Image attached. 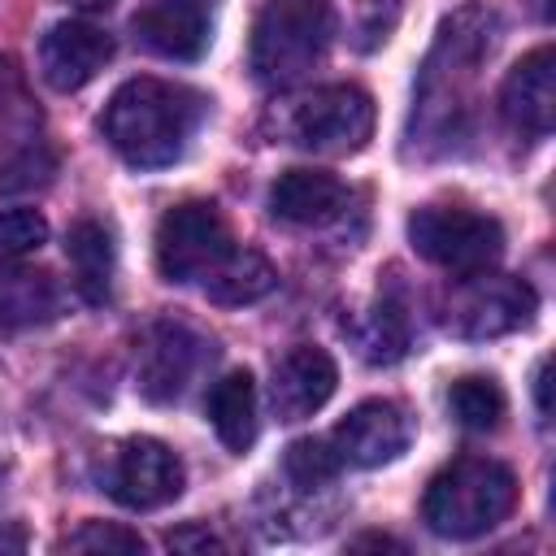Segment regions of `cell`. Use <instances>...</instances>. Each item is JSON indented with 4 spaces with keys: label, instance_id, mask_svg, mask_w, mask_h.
<instances>
[{
    "label": "cell",
    "instance_id": "1",
    "mask_svg": "<svg viewBox=\"0 0 556 556\" xmlns=\"http://www.w3.org/2000/svg\"><path fill=\"white\" fill-rule=\"evenodd\" d=\"M204 109L208 100L195 87L165 78H126L100 113V135L126 165L161 169L187 152L195 126L204 122Z\"/></svg>",
    "mask_w": 556,
    "mask_h": 556
},
{
    "label": "cell",
    "instance_id": "2",
    "mask_svg": "<svg viewBox=\"0 0 556 556\" xmlns=\"http://www.w3.org/2000/svg\"><path fill=\"white\" fill-rule=\"evenodd\" d=\"M495 48V13L486 9H460L443 22L439 43L421 70L417 100H413V135H430V143H447L456 135V113L465 109L469 83L478 65Z\"/></svg>",
    "mask_w": 556,
    "mask_h": 556
},
{
    "label": "cell",
    "instance_id": "3",
    "mask_svg": "<svg viewBox=\"0 0 556 556\" xmlns=\"http://www.w3.org/2000/svg\"><path fill=\"white\" fill-rule=\"evenodd\" d=\"M513 508H517V478L508 465L491 456H460L443 465L421 495V521L430 526V534L452 543L495 530Z\"/></svg>",
    "mask_w": 556,
    "mask_h": 556
},
{
    "label": "cell",
    "instance_id": "4",
    "mask_svg": "<svg viewBox=\"0 0 556 556\" xmlns=\"http://www.w3.org/2000/svg\"><path fill=\"white\" fill-rule=\"evenodd\" d=\"M330 35H334L330 0H265L252 22L248 65L265 87H291L326 56Z\"/></svg>",
    "mask_w": 556,
    "mask_h": 556
},
{
    "label": "cell",
    "instance_id": "5",
    "mask_svg": "<svg viewBox=\"0 0 556 556\" xmlns=\"http://www.w3.org/2000/svg\"><path fill=\"white\" fill-rule=\"evenodd\" d=\"M278 130L295 148H308V152H321V156L361 152L374 135V96L356 83L313 87L308 96H300L282 109Z\"/></svg>",
    "mask_w": 556,
    "mask_h": 556
},
{
    "label": "cell",
    "instance_id": "6",
    "mask_svg": "<svg viewBox=\"0 0 556 556\" xmlns=\"http://www.w3.org/2000/svg\"><path fill=\"white\" fill-rule=\"evenodd\" d=\"M408 243L421 261L447 274H473L504 256V226L465 204H421L408 213Z\"/></svg>",
    "mask_w": 556,
    "mask_h": 556
},
{
    "label": "cell",
    "instance_id": "7",
    "mask_svg": "<svg viewBox=\"0 0 556 556\" xmlns=\"http://www.w3.org/2000/svg\"><path fill=\"white\" fill-rule=\"evenodd\" d=\"M56 174L43 113L13 56H0V191H30Z\"/></svg>",
    "mask_w": 556,
    "mask_h": 556
},
{
    "label": "cell",
    "instance_id": "8",
    "mask_svg": "<svg viewBox=\"0 0 556 556\" xmlns=\"http://www.w3.org/2000/svg\"><path fill=\"white\" fill-rule=\"evenodd\" d=\"M534 287L526 278L513 274H495V269H473L460 274L456 287L443 300V326L456 339H500L521 330L534 317Z\"/></svg>",
    "mask_w": 556,
    "mask_h": 556
},
{
    "label": "cell",
    "instance_id": "9",
    "mask_svg": "<svg viewBox=\"0 0 556 556\" xmlns=\"http://www.w3.org/2000/svg\"><path fill=\"white\" fill-rule=\"evenodd\" d=\"M230 248V222L213 200L174 204L156 222V269L165 282H200Z\"/></svg>",
    "mask_w": 556,
    "mask_h": 556
},
{
    "label": "cell",
    "instance_id": "10",
    "mask_svg": "<svg viewBox=\"0 0 556 556\" xmlns=\"http://www.w3.org/2000/svg\"><path fill=\"white\" fill-rule=\"evenodd\" d=\"M104 491H109L122 508H135V513L165 508L169 500L182 495V460H178L174 447L161 443V439H148V434L126 439V443H117V452L109 456Z\"/></svg>",
    "mask_w": 556,
    "mask_h": 556
},
{
    "label": "cell",
    "instance_id": "11",
    "mask_svg": "<svg viewBox=\"0 0 556 556\" xmlns=\"http://www.w3.org/2000/svg\"><path fill=\"white\" fill-rule=\"evenodd\" d=\"M408 443H413V417L395 400H365V404H356L334 426V434H330V447L339 452V460L356 465V469L391 465L395 456H404Z\"/></svg>",
    "mask_w": 556,
    "mask_h": 556
},
{
    "label": "cell",
    "instance_id": "12",
    "mask_svg": "<svg viewBox=\"0 0 556 556\" xmlns=\"http://www.w3.org/2000/svg\"><path fill=\"white\" fill-rule=\"evenodd\" d=\"M339 387V365L326 348L300 343L291 352L278 356L274 365V382H269V404L278 421H304L313 417Z\"/></svg>",
    "mask_w": 556,
    "mask_h": 556
},
{
    "label": "cell",
    "instance_id": "13",
    "mask_svg": "<svg viewBox=\"0 0 556 556\" xmlns=\"http://www.w3.org/2000/svg\"><path fill=\"white\" fill-rule=\"evenodd\" d=\"M113 56V39L109 30L91 26V22H56L43 39H39V74L52 91H78L87 87Z\"/></svg>",
    "mask_w": 556,
    "mask_h": 556
},
{
    "label": "cell",
    "instance_id": "14",
    "mask_svg": "<svg viewBox=\"0 0 556 556\" xmlns=\"http://www.w3.org/2000/svg\"><path fill=\"white\" fill-rule=\"evenodd\" d=\"M500 109L508 117L513 130H521L526 139H543L556 122V56H552V43L526 52L504 87H500Z\"/></svg>",
    "mask_w": 556,
    "mask_h": 556
},
{
    "label": "cell",
    "instance_id": "15",
    "mask_svg": "<svg viewBox=\"0 0 556 556\" xmlns=\"http://www.w3.org/2000/svg\"><path fill=\"white\" fill-rule=\"evenodd\" d=\"M204 343L182 321H156L139 348V395L152 404H169L187 391Z\"/></svg>",
    "mask_w": 556,
    "mask_h": 556
},
{
    "label": "cell",
    "instance_id": "16",
    "mask_svg": "<svg viewBox=\"0 0 556 556\" xmlns=\"http://www.w3.org/2000/svg\"><path fill=\"white\" fill-rule=\"evenodd\" d=\"M130 30L165 61H195L208 48V9L200 0H148L130 17Z\"/></svg>",
    "mask_w": 556,
    "mask_h": 556
},
{
    "label": "cell",
    "instance_id": "17",
    "mask_svg": "<svg viewBox=\"0 0 556 556\" xmlns=\"http://www.w3.org/2000/svg\"><path fill=\"white\" fill-rule=\"evenodd\" d=\"M348 208V187L326 169H282L269 187V213L291 226H330Z\"/></svg>",
    "mask_w": 556,
    "mask_h": 556
},
{
    "label": "cell",
    "instance_id": "18",
    "mask_svg": "<svg viewBox=\"0 0 556 556\" xmlns=\"http://www.w3.org/2000/svg\"><path fill=\"white\" fill-rule=\"evenodd\" d=\"M61 313V287L48 269L35 265H0V330L43 326Z\"/></svg>",
    "mask_w": 556,
    "mask_h": 556
},
{
    "label": "cell",
    "instance_id": "19",
    "mask_svg": "<svg viewBox=\"0 0 556 556\" xmlns=\"http://www.w3.org/2000/svg\"><path fill=\"white\" fill-rule=\"evenodd\" d=\"M274 282H278V274H274V265L261 256V252H252V248H230L204 278H200V287H204V295L213 300V304H222V308H243V304H256L261 295H269L274 291Z\"/></svg>",
    "mask_w": 556,
    "mask_h": 556
},
{
    "label": "cell",
    "instance_id": "20",
    "mask_svg": "<svg viewBox=\"0 0 556 556\" xmlns=\"http://www.w3.org/2000/svg\"><path fill=\"white\" fill-rule=\"evenodd\" d=\"M204 413L230 452H248L256 443V378L248 369H230L213 382Z\"/></svg>",
    "mask_w": 556,
    "mask_h": 556
},
{
    "label": "cell",
    "instance_id": "21",
    "mask_svg": "<svg viewBox=\"0 0 556 556\" xmlns=\"http://www.w3.org/2000/svg\"><path fill=\"white\" fill-rule=\"evenodd\" d=\"M65 256H70L78 295L87 304H104L113 291V235L96 217H78L65 235Z\"/></svg>",
    "mask_w": 556,
    "mask_h": 556
},
{
    "label": "cell",
    "instance_id": "22",
    "mask_svg": "<svg viewBox=\"0 0 556 556\" xmlns=\"http://www.w3.org/2000/svg\"><path fill=\"white\" fill-rule=\"evenodd\" d=\"M447 408H452V417H456L465 430L486 434V430H495V426L504 421L508 395H504V387H500L495 378H486V374H465V378H456V382L447 387Z\"/></svg>",
    "mask_w": 556,
    "mask_h": 556
},
{
    "label": "cell",
    "instance_id": "23",
    "mask_svg": "<svg viewBox=\"0 0 556 556\" xmlns=\"http://www.w3.org/2000/svg\"><path fill=\"white\" fill-rule=\"evenodd\" d=\"M352 339H356V352H361L365 361L391 365V361H400V356L408 352V321H404V313H400L391 300H382V304H374V308L352 326Z\"/></svg>",
    "mask_w": 556,
    "mask_h": 556
},
{
    "label": "cell",
    "instance_id": "24",
    "mask_svg": "<svg viewBox=\"0 0 556 556\" xmlns=\"http://www.w3.org/2000/svg\"><path fill=\"white\" fill-rule=\"evenodd\" d=\"M282 469H287V478H291L295 486L313 491V486H326V482L343 469V460H339V452L330 447V439H295V443L287 447Z\"/></svg>",
    "mask_w": 556,
    "mask_h": 556
},
{
    "label": "cell",
    "instance_id": "25",
    "mask_svg": "<svg viewBox=\"0 0 556 556\" xmlns=\"http://www.w3.org/2000/svg\"><path fill=\"white\" fill-rule=\"evenodd\" d=\"M61 552H143L148 543L139 539V530H126V526H113V521H83L78 530H70L61 543Z\"/></svg>",
    "mask_w": 556,
    "mask_h": 556
},
{
    "label": "cell",
    "instance_id": "26",
    "mask_svg": "<svg viewBox=\"0 0 556 556\" xmlns=\"http://www.w3.org/2000/svg\"><path fill=\"white\" fill-rule=\"evenodd\" d=\"M48 239V222L35 208H4L0 213V252L4 256H26Z\"/></svg>",
    "mask_w": 556,
    "mask_h": 556
},
{
    "label": "cell",
    "instance_id": "27",
    "mask_svg": "<svg viewBox=\"0 0 556 556\" xmlns=\"http://www.w3.org/2000/svg\"><path fill=\"white\" fill-rule=\"evenodd\" d=\"M395 17H400V0L395 4H387V0H365L361 4V48H374V43H382L387 35H391V26H395Z\"/></svg>",
    "mask_w": 556,
    "mask_h": 556
},
{
    "label": "cell",
    "instance_id": "28",
    "mask_svg": "<svg viewBox=\"0 0 556 556\" xmlns=\"http://www.w3.org/2000/svg\"><path fill=\"white\" fill-rule=\"evenodd\" d=\"M165 543H169L174 552H226V539H217V534H213V530H204V526L174 530Z\"/></svg>",
    "mask_w": 556,
    "mask_h": 556
},
{
    "label": "cell",
    "instance_id": "29",
    "mask_svg": "<svg viewBox=\"0 0 556 556\" xmlns=\"http://www.w3.org/2000/svg\"><path fill=\"white\" fill-rule=\"evenodd\" d=\"M348 547H352V552H361V547H382V552H404V543H400V539H391V534H361V539H352Z\"/></svg>",
    "mask_w": 556,
    "mask_h": 556
},
{
    "label": "cell",
    "instance_id": "30",
    "mask_svg": "<svg viewBox=\"0 0 556 556\" xmlns=\"http://www.w3.org/2000/svg\"><path fill=\"white\" fill-rule=\"evenodd\" d=\"M534 400H539V417L547 421V413H552V400H547V361H539V369H534Z\"/></svg>",
    "mask_w": 556,
    "mask_h": 556
},
{
    "label": "cell",
    "instance_id": "31",
    "mask_svg": "<svg viewBox=\"0 0 556 556\" xmlns=\"http://www.w3.org/2000/svg\"><path fill=\"white\" fill-rule=\"evenodd\" d=\"M530 9H534V17H543V22L552 17V0H530Z\"/></svg>",
    "mask_w": 556,
    "mask_h": 556
},
{
    "label": "cell",
    "instance_id": "32",
    "mask_svg": "<svg viewBox=\"0 0 556 556\" xmlns=\"http://www.w3.org/2000/svg\"><path fill=\"white\" fill-rule=\"evenodd\" d=\"M70 4H78V9H109L113 0H70Z\"/></svg>",
    "mask_w": 556,
    "mask_h": 556
}]
</instances>
